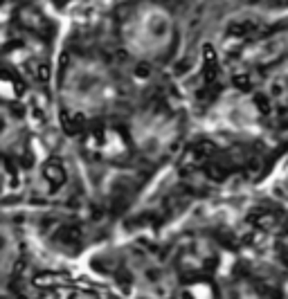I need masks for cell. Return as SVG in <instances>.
I'll return each instance as SVG.
<instances>
[{
	"instance_id": "1",
	"label": "cell",
	"mask_w": 288,
	"mask_h": 299,
	"mask_svg": "<svg viewBox=\"0 0 288 299\" xmlns=\"http://www.w3.org/2000/svg\"><path fill=\"white\" fill-rule=\"evenodd\" d=\"M178 38L174 14L160 3L138 5L122 23V43L140 61H156L169 54Z\"/></svg>"
},
{
	"instance_id": "2",
	"label": "cell",
	"mask_w": 288,
	"mask_h": 299,
	"mask_svg": "<svg viewBox=\"0 0 288 299\" xmlns=\"http://www.w3.org/2000/svg\"><path fill=\"white\" fill-rule=\"evenodd\" d=\"M63 104L79 115H99L113 106L117 84L110 70L97 58H77L61 81Z\"/></svg>"
},
{
	"instance_id": "3",
	"label": "cell",
	"mask_w": 288,
	"mask_h": 299,
	"mask_svg": "<svg viewBox=\"0 0 288 299\" xmlns=\"http://www.w3.org/2000/svg\"><path fill=\"white\" fill-rule=\"evenodd\" d=\"M131 137L140 153L149 157H160L162 153H167V149L174 142L176 124L167 115L156 113V110H146V113L133 117Z\"/></svg>"
},
{
	"instance_id": "4",
	"label": "cell",
	"mask_w": 288,
	"mask_h": 299,
	"mask_svg": "<svg viewBox=\"0 0 288 299\" xmlns=\"http://www.w3.org/2000/svg\"><path fill=\"white\" fill-rule=\"evenodd\" d=\"M133 284L149 299H164L174 290V274L153 256H140L133 263Z\"/></svg>"
},
{
	"instance_id": "5",
	"label": "cell",
	"mask_w": 288,
	"mask_h": 299,
	"mask_svg": "<svg viewBox=\"0 0 288 299\" xmlns=\"http://www.w3.org/2000/svg\"><path fill=\"white\" fill-rule=\"evenodd\" d=\"M23 139V126L7 106L0 104V151H14Z\"/></svg>"
},
{
	"instance_id": "6",
	"label": "cell",
	"mask_w": 288,
	"mask_h": 299,
	"mask_svg": "<svg viewBox=\"0 0 288 299\" xmlns=\"http://www.w3.org/2000/svg\"><path fill=\"white\" fill-rule=\"evenodd\" d=\"M16 259H18V238L11 227L0 223V279L14 270Z\"/></svg>"
},
{
	"instance_id": "7",
	"label": "cell",
	"mask_w": 288,
	"mask_h": 299,
	"mask_svg": "<svg viewBox=\"0 0 288 299\" xmlns=\"http://www.w3.org/2000/svg\"><path fill=\"white\" fill-rule=\"evenodd\" d=\"M241 11H257V14H288V0H241Z\"/></svg>"
},
{
	"instance_id": "8",
	"label": "cell",
	"mask_w": 288,
	"mask_h": 299,
	"mask_svg": "<svg viewBox=\"0 0 288 299\" xmlns=\"http://www.w3.org/2000/svg\"><path fill=\"white\" fill-rule=\"evenodd\" d=\"M77 299H95V297H88V295H81V297H77Z\"/></svg>"
}]
</instances>
